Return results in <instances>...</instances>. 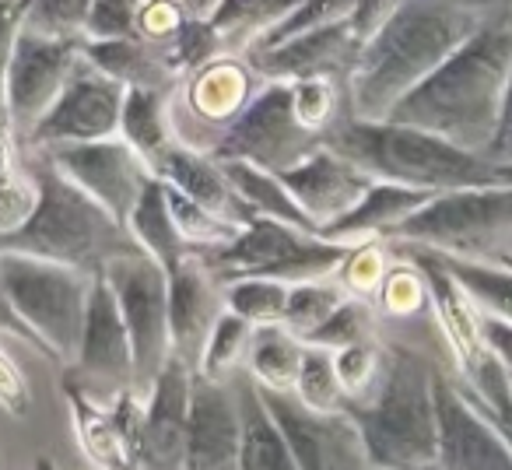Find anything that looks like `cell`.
<instances>
[{
	"label": "cell",
	"instance_id": "obj_40",
	"mask_svg": "<svg viewBox=\"0 0 512 470\" xmlns=\"http://www.w3.org/2000/svg\"><path fill=\"white\" fill-rule=\"evenodd\" d=\"M372 330H376V320H372V309L365 299H344L341 306L334 309L327 323L309 337V348H327V351H341L351 348V344H365L372 341Z\"/></svg>",
	"mask_w": 512,
	"mask_h": 470
},
{
	"label": "cell",
	"instance_id": "obj_53",
	"mask_svg": "<svg viewBox=\"0 0 512 470\" xmlns=\"http://www.w3.org/2000/svg\"><path fill=\"white\" fill-rule=\"evenodd\" d=\"M495 183L512 186V162H495Z\"/></svg>",
	"mask_w": 512,
	"mask_h": 470
},
{
	"label": "cell",
	"instance_id": "obj_22",
	"mask_svg": "<svg viewBox=\"0 0 512 470\" xmlns=\"http://www.w3.org/2000/svg\"><path fill=\"white\" fill-rule=\"evenodd\" d=\"M151 172H155L165 186L179 190L183 197H190L193 204L207 207L211 214L232 221V225L242 228L256 218V214L249 211L246 200L235 193L225 165H221L211 151L172 141V144H165L155 158H151Z\"/></svg>",
	"mask_w": 512,
	"mask_h": 470
},
{
	"label": "cell",
	"instance_id": "obj_26",
	"mask_svg": "<svg viewBox=\"0 0 512 470\" xmlns=\"http://www.w3.org/2000/svg\"><path fill=\"white\" fill-rule=\"evenodd\" d=\"M81 57L123 88H141V92H162L172 95L176 88V64L169 50L148 43V39H116V43H85L81 39Z\"/></svg>",
	"mask_w": 512,
	"mask_h": 470
},
{
	"label": "cell",
	"instance_id": "obj_48",
	"mask_svg": "<svg viewBox=\"0 0 512 470\" xmlns=\"http://www.w3.org/2000/svg\"><path fill=\"white\" fill-rule=\"evenodd\" d=\"M481 337H484V348L512 372V327L502 320H491V316H481Z\"/></svg>",
	"mask_w": 512,
	"mask_h": 470
},
{
	"label": "cell",
	"instance_id": "obj_27",
	"mask_svg": "<svg viewBox=\"0 0 512 470\" xmlns=\"http://www.w3.org/2000/svg\"><path fill=\"white\" fill-rule=\"evenodd\" d=\"M235 404L242 418V449H239V470H299L292 449H288L285 432L271 418L260 386L246 369L232 376Z\"/></svg>",
	"mask_w": 512,
	"mask_h": 470
},
{
	"label": "cell",
	"instance_id": "obj_18",
	"mask_svg": "<svg viewBox=\"0 0 512 470\" xmlns=\"http://www.w3.org/2000/svg\"><path fill=\"white\" fill-rule=\"evenodd\" d=\"M239 449L242 418L232 379H207L193 372L183 470H239Z\"/></svg>",
	"mask_w": 512,
	"mask_h": 470
},
{
	"label": "cell",
	"instance_id": "obj_39",
	"mask_svg": "<svg viewBox=\"0 0 512 470\" xmlns=\"http://www.w3.org/2000/svg\"><path fill=\"white\" fill-rule=\"evenodd\" d=\"M253 334V323H246L235 313H221V320L214 323L211 337L204 344V355H200L197 372L207 379H232L239 372V365L246 362V344Z\"/></svg>",
	"mask_w": 512,
	"mask_h": 470
},
{
	"label": "cell",
	"instance_id": "obj_14",
	"mask_svg": "<svg viewBox=\"0 0 512 470\" xmlns=\"http://www.w3.org/2000/svg\"><path fill=\"white\" fill-rule=\"evenodd\" d=\"M123 99H127V88L81 57L60 99L53 102V109L43 116V123L32 130L25 144L32 151H43L53 148V144H85L120 137Z\"/></svg>",
	"mask_w": 512,
	"mask_h": 470
},
{
	"label": "cell",
	"instance_id": "obj_25",
	"mask_svg": "<svg viewBox=\"0 0 512 470\" xmlns=\"http://www.w3.org/2000/svg\"><path fill=\"white\" fill-rule=\"evenodd\" d=\"M435 193L425 190H411V186L400 183H372L365 190V197L351 207L344 218H337L334 225L323 228V239L327 243H341V246H358V243H372V239H386L400 221H407L414 211L432 200Z\"/></svg>",
	"mask_w": 512,
	"mask_h": 470
},
{
	"label": "cell",
	"instance_id": "obj_2",
	"mask_svg": "<svg viewBox=\"0 0 512 470\" xmlns=\"http://www.w3.org/2000/svg\"><path fill=\"white\" fill-rule=\"evenodd\" d=\"M481 22L484 15L467 0H400L355 57L348 74L351 116L386 120Z\"/></svg>",
	"mask_w": 512,
	"mask_h": 470
},
{
	"label": "cell",
	"instance_id": "obj_6",
	"mask_svg": "<svg viewBox=\"0 0 512 470\" xmlns=\"http://www.w3.org/2000/svg\"><path fill=\"white\" fill-rule=\"evenodd\" d=\"M0 281L15 313L36 334L43 355L74 365L85 337L95 274L25 253H0Z\"/></svg>",
	"mask_w": 512,
	"mask_h": 470
},
{
	"label": "cell",
	"instance_id": "obj_23",
	"mask_svg": "<svg viewBox=\"0 0 512 470\" xmlns=\"http://www.w3.org/2000/svg\"><path fill=\"white\" fill-rule=\"evenodd\" d=\"M407 260L421 271L428 285V295L435 302V313H439V323L446 330V337L453 341V351L460 358V365H474L477 358L484 355V337H481V313L470 302V295L460 288V281L442 267V260L428 250H414V246H404Z\"/></svg>",
	"mask_w": 512,
	"mask_h": 470
},
{
	"label": "cell",
	"instance_id": "obj_44",
	"mask_svg": "<svg viewBox=\"0 0 512 470\" xmlns=\"http://www.w3.org/2000/svg\"><path fill=\"white\" fill-rule=\"evenodd\" d=\"M334 365H337V379H341L344 393H348V404H358L376 386L379 369H383V351L376 348V341L351 344V348L334 351Z\"/></svg>",
	"mask_w": 512,
	"mask_h": 470
},
{
	"label": "cell",
	"instance_id": "obj_43",
	"mask_svg": "<svg viewBox=\"0 0 512 470\" xmlns=\"http://www.w3.org/2000/svg\"><path fill=\"white\" fill-rule=\"evenodd\" d=\"M165 50H169V57H172V64H176L179 74H183V71L193 74V71H200L204 64H211V60L221 57V50H225V39L214 32L211 22L186 18Z\"/></svg>",
	"mask_w": 512,
	"mask_h": 470
},
{
	"label": "cell",
	"instance_id": "obj_51",
	"mask_svg": "<svg viewBox=\"0 0 512 470\" xmlns=\"http://www.w3.org/2000/svg\"><path fill=\"white\" fill-rule=\"evenodd\" d=\"M179 8L186 11L190 18H200V22H211L214 11L221 8V0H176Z\"/></svg>",
	"mask_w": 512,
	"mask_h": 470
},
{
	"label": "cell",
	"instance_id": "obj_37",
	"mask_svg": "<svg viewBox=\"0 0 512 470\" xmlns=\"http://www.w3.org/2000/svg\"><path fill=\"white\" fill-rule=\"evenodd\" d=\"M295 397L302 400L313 411H344L348 407V393H344L341 379H337V365H334V351L327 348H309L302 355V369L295 379Z\"/></svg>",
	"mask_w": 512,
	"mask_h": 470
},
{
	"label": "cell",
	"instance_id": "obj_20",
	"mask_svg": "<svg viewBox=\"0 0 512 470\" xmlns=\"http://www.w3.org/2000/svg\"><path fill=\"white\" fill-rule=\"evenodd\" d=\"M362 50L351 22L306 32L274 50H249L246 64L264 81H306V78H344L348 81L355 57Z\"/></svg>",
	"mask_w": 512,
	"mask_h": 470
},
{
	"label": "cell",
	"instance_id": "obj_21",
	"mask_svg": "<svg viewBox=\"0 0 512 470\" xmlns=\"http://www.w3.org/2000/svg\"><path fill=\"white\" fill-rule=\"evenodd\" d=\"M281 183L288 186L295 204L309 214L316 232H323V228L334 225L337 218H344V214L365 197V190H369L376 179L365 176L355 162H348L344 155H337L334 148L323 144L306 162L281 172Z\"/></svg>",
	"mask_w": 512,
	"mask_h": 470
},
{
	"label": "cell",
	"instance_id": "obj_12",
	"mask_svg": "<svg viewBox=\"0 0 512 470\" xmlns=\"http://www.w3.org/2000/svg\"><path fill=\"white\" fill-rule=\"evenodd\" d=\"M39 155L57 165L95 204L106 207L123 228H127L141 193L155 179L148 158L137 155L123 137H106V141L85 144H53V148H43Z\"/></svg>",
	"mask_w": 512,
	"mask_h": 470
},
{
	"label": "cell",
	"instance_id": "obj_46",
	"mask_svg": "<svg viewBox=\"0 0 512 470\" xmlns=\"http://www.w3.org/2000/svg\"><path fill=\"white\" fill-rule=\"evenodd\" d=\"M25 0H0V134H8V102H4V88H8V64L15 39L25 25Z\"/></svg>",
	"mask_w": 512,
	"mask_h": 470
},
{
	"label": "cell",
	"instance_id": "obj_47",
	"mask_svg": "<svg viewBox=\"0 0 512 470\" xmlns=\"http://www.w3.org/2000/svg\"><path fill=\"white\" fill-rule=\"evenodd\" d=\"M400 0H358L355 11H351V29H355L358 43H365V39H372L379 32V25L386 22V18L397 11Z\"/></svg>",
	"mask_w": 512,
	"mask_h": 470
},
{
	"label": "cell",
	"instance_id": "obj_52",
	"mask_svg": "<svg viewBox=\"0 0 512 470\" xmlns=\"http://www.w3.org/2000/svg\"><path fill=\"white\" fill-rule=\"evenodd\" d=\"M481 15H512V0H467Z\"/></svg>",
	"mask_w": 512,
	"mask_h": 470
},
{
	"label": "cell",
	"instance_id": "obj_34",
	"mask_svg": "<svg viewBox=\"0 0 512 470\" xmlns=\"http://www.w3.org/2000/svg\"><path fill=\"white\" fill-rule=\"evenodd\" d=\"M463 393L481 407V414L502 432V439L512 449V379L505 365L491 351H484L474 365L463 369Z\"/></svg>",
	"mask_w": 512,
	"mask_h": 470
},
{
	"label": "cell",
	"instance_id": "obj_8",
	"mask_svg": "<svg viewBox=\"0 0 512 470\" xmlns=\"http://www.w3.org/2000/svg\"><path fill=\"white\" fill-rule=\"evenodd\" d=\"M512 232V186H467L435 193L421 211L400 221L386 239L439 257L481 260L484 250Z\"/></svg>",
	"mask_w": 512,
	"mask_h": 470
},
{
	"label": "cell",
	"instance_id": "obj_15",
	"mask_svg": "<svg viewBox=\"0 0 512 470\" xmlns=\"http://www.w3.org/2000/svg\"><path fill=\"white\" fill-rule=\"evenodd\" d=\"M435 470H512V449L456 379L435 369Z\"/></svg>",
	"mask_w": 512,
	"mask_h": 470
},
{
	"label": "cell",
	"instance_id": "obj_32",
	"mask_svg": "<svg viewBox=\"0 0 512 470\" xmlns=\"http://www.w3.org/2000/svg\"><path fill=\"white\" fill-rule=\"evenodd\" d=\"M439 257V253H435ZM442 267L460 281V288L470 295L481 316L502 320L512 327V271L509 267L488 264V260L467 257H439Z\"/></svg>",
	"mask_w": 512,
	"mask_h": 470
},
{
	"label": "cell",
	"instance_id": "obj_7",
	"mask_svg": "<svg viewBox=\"0 0 512 470\" xmlns=\"http://www.w3.org/2000/svg\"><path fill=\"white\" fill-rule=\"evenodd\" d=\"M351 250L355 246L327 243L323 235L302 232V228L281 225V221L253 218L239 228L232 243L197 253V257L218 274L221 285L239 278H271L299 285V281L334 278V271L348 264Z\"/></svg>",
	"mask_w": 512,
	"mask_h": 470
},
{
	"label": "cell",
	"instance_id": "obj_45",
	"mask_svg": "<svg viewBox=\"0 0 512 470\" xmlns=\"http://www.w3.org/2000/svg\"><path fill=\"white\" fill-rule=\"evenodd\" d=\"M25 25L50 36H71L81 39L85 32V18L92 11V0H25Z\"/></svg>",
	"mask_w": 512,
	"mask_h": 470
},
{
	"label": "cell",
	"instance_id": "obj_5",
	"mask_svg": "<svg viewBox=\"0 0 512 470\" xmlns=\"http://www.w3.org/2000/svg\"><path fill=\"white\" fill-rule=\"evenodd\" d=\"M327 148L355 162L379 183H400L425 193L467 190L495 183V162L474 155L428 130L393 120H341L327 137Z\"/></svg>",
	"mask_w": 512,
	"mask_h": 470
},
{
	"label": "cell",
	"instance_id": "obj_36",
	"mask_svg": "<svg viewBox=\"0 0 512 470\" xmlns=\"http://www.w3.org/2000/svg\"><path fill=\"white\" fill-rule=\"evenodd\" d=\"M288 292L292 285L271 278H239L225 281V309L242 316L253 327H267V323H281L288 306Z\"/></svg>",
	"mask_w": 512,
	"mask_h": 470
},
{
	"label": "cell",
	"instance_id": "obj_55",
	"mask_svg": "<svg viewBox=\"0 0 512 470\" xmlns=\"http://www.w3.org/2000/svg\"><path fill=\"white\" fill-rule=\"evenodd\" d=\"M505 372H509V369H505ZM509 379H512V372H509Z\"/></svg>",
	"mask_w": 512,
	"mask_h": 470
},
{
	"label": "cell",
	"instance_id": "obj_10",
	"mask_svg": "<svg viewBox=\"0 0 512 470\" xmlns=\"http://www.w3.org/2000/svg\"><path fill=\"white\" fill-rule=\"evenodd\" d=\"M102 278L109 281L120 306L123 327L134 348V390L148 393L158 372L172 358V334H169V271L134 250L113 257L102 267Z\"/></svg>",
	"mask_w": 512,
	"mask_h": 470
},
{
	"label": "cell",
	"instance_id": "obj_49",
	"mask_svg": "<svg viewBox=\"0 0 512 470\" xmlns=\"http://www.w3.org/2000/svg\"><path fill=\"white\" fill-rule=\"evenodd\" d=\"M0 334H11L15 341H25L29 348H36L39 355H43V348H39L36 334H32L29 327L22 323V316L15 313V306H11L8 292H4V281H0Z\"/></svg>",
	"mask_w": 512,
	"mask_h": 470
},
{
	"label": "cell",
	"instance_id": "obj_3",
	"mask_svg": "<svg viewBox=\"0 0 512 470\" xmlns=\"http://www.w3.org/2000/svg\"><path fill=\"white\" fill-rule=\"evenodd\" d=\"M372 470H432L439 449L435 365L421 351L390 344L372 393L348 404Z\"/></svg>",
	"mask_w": 512,
	"mask_h": 470
},
{
	"label": "cell",
	"instance_id": "obj_1",
	"mask_svg": "<svg viewBox=\"0 0 512 470\" xmlns=\"http://www.w3.org/2000/svg\"><path fill=\"white\" fill-rule=\"evenodd\" d=\"M512 78V15H484L474 36L446 57L386 120L428 130L474 155H488Z\"/></svg>",
	"mask_w": 512,
	"mask_h": 470
},
{
	"label": "cell",
	"instance_id": "obj_50",
	"mask_svg": "<svg viewBox=\"0 0 512 470\" xmlns=\"http://www.w3.org/2000/svg\"><path fill=\"white\" fill-rule=\"evenodd\" d=\"M491 162H512V78L505 88V106H502V120H498V134L495 144L488 151Z\"/></svg>",
	"mask_w": 512,
	"mask_h": 470
},
{
	"label": "cell",
	"instance_id": "obj_30",
	"mask_svg": "<svg viewBox=\"0 0 512 470\" xmlns=\"http://www.w3.org/2000/svg\"><path fill=\"white\" fill-rule=\"evenodd\" d=\"M221 162V158H218ZM232 179L235 193L249 204V211L256 218H271V221H281V225H292V228H302V232H316V225L309 221V214L295 204V197L288 193V186L281 183L278 172H267L260 165H249V162H221Z\"/></svg>",
	"mask_w": 512,
	"mask_h": 470
},
{
	"label": "cell",
	"instance_id": "obj_31",
	"mask_svg": "<svg viewBox=\"0 0 512 470\" xmlns=\"http://www.w3.org/2000/svg\"><path fill=\"white\" fill-rule=\"evenodd\" d=\"M169 120V95L162 92H141V88H130L127 99H123V116H120V137L137 151L141 158H151L165 148V144L176 141Z\"/></svg>",
	"mask_w": 512,
	"mask_h": 470
},
{
	"label": "cell",
	"instance_id": "obj_13",
	"mask_svg": "<svg viewBox=\"0 0 512 470\" xmlns=\"http://www.w3.org/2000/svg\"><path fill=\"white\" fill-rule=\"evenodd\" d=\"M260 397L285 432L299 470H372L362 432H358L348 407L323 414L306 407L295 393L264 390V386H260Z\"/></svg>",
	"mask_w": 512,
	"mask_h": 470
},
{
	"label": "cell",
	"instance_id": "obj_35",
	"mask_svg": "<svg viewBox=\"0 0 512 470\" xmlns=\"http://www.w3.org/2000/svg\"><path fill=\"white\" fill-rule=\"evenodd\" d=\"M348 295L334 285V278H323V281H299L292 285L288 292V306H285V316H281V327L292 330L302 344L323 327V323L334 316V309Z\"/></svg>",
	"mask_w": 512,
	"mask_h": 470
},
{
	"label": "cell",
	"instance_id": "obj_17",
	"mask_svg": "<svg viewBox=\"0 0 512 470\" xmlns=\"http://www.w3.org/2000/svg\"><path fill=\"white\" fill-rule=\"evenodd\" d=\"M71 379H78L95 397H123L134 390V348H130V334L123 327L113 288L102 274H95L92 281L85 337L71 365Z\"/></svg>",
	"mask_w": 512,
	"mask_h": 470
},
{
	"label": "cell",
	"instance_id": "obj_29",
	"mask_svg": "<svg viewBox=\"0 0 512 470\" xmlns=\"http://www.w3.org/2000/svg\"><path fill=\"white\" fill-rule=\"evenodd\" d=\"M302 355H306V344L292 330H285L281 323H267V327H253L249 334L242 369L264 390L292 393L302 369Z\"/></svg>",
	"mask_w": 512,
	"mask_h": 470
},
{
	"label": "cell",
	"instance_id": "obj_4",
	"mask_svg": "<svg viewBox=\"0 0 512 470\" xmlns=\"http://www.w3.org/2000/svg\"><path fill=\"white\" fill-rule=\"evenodd\" d=\"M29 172L36 179V207L15 232L0 235V253H25L74 271L102 274L113 257L137 250L127 228L39 151Z\"/></svg>",
	"mask_w": 512,
	"mask_h": 470
},
{
	"label": "cell",
	"instance_id": "obj_24",
	"mask_svg": "<svg viewBox=\"0 0 512 470\" xmlns=\"http://www.w3.org/2000/svg\"><path fill=\"white\" fill-rule=\"evenodd\" d=\"M264 85V78L242 60H211L200 71L190 74V88H186V106L200 123L214 127V144H218L221 130L246 109V102L256 95V88ZM214 151V148H211Z\"/></svg>",
	"mask_w": 512,
	"mask_h": 470
},
{
	"label": "cell",
	"instance_id": "obj_33",
	"mask_svg": "<svg viewBox=\"0 0 512 470\" xmlns=\"http://www.w3.org/2000/svg\"><path fill=\"white\" fill-rule=\"evenodd\" d=\"M299 4H306V0H221L211 25L225 39V46L239 43L242 50H249L264 32L285 22Z\"/></svg>",
	"mask_w": 512,
	"mask_h": 470
},
{
	"label": "cell",
	"instance_id": "obj_28",
	"mask_svg": "<svg viewBox=\"0 0 512 470\" xmlns=\"http://www.w3.org/2000/svg\"><path fill=\"white\" fill-rule=\"evenodd\" d=\"M127 232L134 239V246L141 253H148L155 264H162L165 271H176L186 257H193L186 239L179 235L176 218L169 211V197H165V183L162 179H151L148 190L141 193L134 214L127 221Z\"/></svg>",
	"mask_w": 512,
	"mask_h": 470
},
{
	"label": "cell",
	"instance_id": "obj_38",
	"mask_svg": "<svg viewBox=\"0 0 512 470\" xmlns=\"http://www.w3.org/2000/svg\"><path fill=\"white\" fill-rule=\"evenodd\" d=\"M165 197H169V211H172V218H176V228L186 239V246H190V253L218 250V246L232 243L235 235H239V225L218 218V214H211L207 207L193 204L190 197H183V193L172 190V186H165Z\"/></svg>",
	"mask_w": 512,
	"mask_h": 470
},
{
	"label": "cell",
	"instance_id": "obj_9",
	"mask_svg": "<svg viewBox=\"0 0 512 470\" xmlns=\"http://www.w3.org/2000/svg\"><path fill=\"white\" fill-rule=\"evenodd\" d=\"M327 137L309 130L295 113L292 85L264 81L239 116L221 130L211 155L221 162H249L267 172H288L320 151Z\"/></svg>",
	"mask_w": 512,
	"mask_h": 470
},
{
	"label": "cell",
	"instance_id": "obj_42",
	"mask_svg": "<svg viewBox=\"0 0 512 470\" xmlns=\"http://www.w3.org/2000/svg\"><path fill=\"white\" fill-rule=\"evenodd\" d=\"M36 207V179L25 186V179L18 176L15 158H11V141L8 134H0V235L15 232Z\"/></svg>",
	"mask_w": 512,
	"mask_h": 470
},
{
	"label": "cell",
	"instance_id": "obj_41",
	"mask_svg": "<svg viewBox=\"0 0 512 470\" xmlns=\"http://www.w3.org/2000/svg\"><path fill=\"white\" fill-rule=\"evenodd\" d=\"M144 0H92L85 18V43H116V39H141Z\"/></svg>",
	"mask_w": 512,
	"mask_h": 470
},
{
	"label": "cell",
	"instance_id": "obj_19",
	"mask_svg": "<svg viewBox=\"0 0 512 470\" xmlns=\"http://www.w3.org/2000/svg\"><path fill=\"white\" fill-rule=\"evenodd\" d=\"M225 313V285L218 274L193 253L169 274V334L172 358L197 372L204 344L214 323Z\"/></svg>",
	"mask_w": 512,
	"mask_h": 470
},
{
	"label": "cell",
	"instance_id": "obj_16",
	"mask_svg": "<svg viewBox=\"0 0 512 470\" xmlns=\"http://www.w3.org/2000/svg\"><path fill=\"white\" fill-rule=\"evenodd\" d=\"M190 383V365L169 358V365L151 383L141 418H137V432L134 442H130V470H183L186 425H190Z\"/></svg>",
	"mask_w": 512,
	"mask_h": 470
},
{
	"label": "cell",
	"instance_id": "obj_11",
	"mask_svg": "<svg viewBox=\"0 0 512 470\" xmlns=\"http://www.w3.org/2000/svg\"><path fill=\"white\" fill-rule=\"evenodd\" d=\"M81 60V39L50 36L32 25H22L8 64V134H22L29 141L32 130L60 99L67 78Z\"/></svg>",
	"mask_w": 512,
	"mask_h": 470
},
{
	"label": "cell",
	"instance_id": "obj_54",
	"mask_svg": "<svg viewBox=\"0 0 512 470\" xmlns=\"http://www.w3.org/2000/svg\"><path fill=\"white\" fill-rule=\"evenodd\" d=\"M36 470H57V467H53L50 460H39V463H36Z\"/></svg>",
	"mask_w": 512,
	"mask_h": 470
}]
</instances>
